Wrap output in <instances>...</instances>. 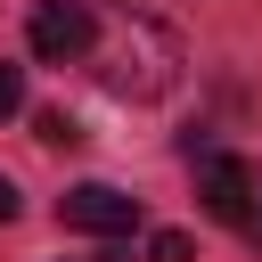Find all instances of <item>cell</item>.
Returning a JSON list of instances; mask_svg holds the SVG:
<instances>
[{
  "instance_id": "obj_1",
  "label": "cell",
  "mask_w": 262,
  "mask_h": 262,
  "mask_svg": "<svg viewBox=\"0 0 262 262\" xmlns=\"http://www.w3.org/2000/svg\"><path fill=\"white\" fill-rule=\"evenodd\" d=\"M90 66H98V82H106L115 98H164V90L180 82V41H172L156 16H123L115 33L90 41Z\"/></svg>"
},
{
  "instance_id": "obj_2",
  "label": "cell",
  "mask_w": 262,
  "mask_h": 262,
  "mask_svg": "<svg viewBox=\"0 0 262 262\" xmlns=\"http://www.w3.org/2000/svg\"><path fill=\"white\" fill-rule=\"evenodd\" d=\"M25 41H33V57H41V66H74V57H90L98 16H90L82 0H41V8L25 16Z\"/></svg>"
},
{
  "instance_id": "obj_3",
  "label": "cell",
  "mask_w": 262,
  "mask_h": 262,
  "mask_svg": "<svg viewBox=\"0 0 262 262\" xmlns=\"http://www.w3.org/2000/svg\"><path fill=\"white\" fill-rule=\"evenodd\" d=\"M57 221H66V229H90V237H123V229L139 221V196H123V188H106V180H82V188L57 196Z\"/></svg>"
},
{
  "instance_id": "obj_4",
  "label": "cell",
  "mask_w": 262,
  "mask_h": 262,
  "mask_svg": "<svg viewBox=\"0 0 262 262\" xmlns=\"http://www.w3.org/2000/svg\"><path fill=\"white\" fill-rule=\"evenodd\" d=\"M196 196H205V213L229 221V229L254 221V172H246L237 156H196Z\"/></svg>"
},
{
  "instance_id": "obj_5",
  "label": "cell",
  "mask_w": 262,
  "mask_h": 262,
  "mask_svg": "<svg viewBox=\"0 0 262 262\" xmlns=\"http://www.w3.org/2000/svg\"><path fill=\"white\" fill-rule=\"evenodd\" d=\"M33 131H41V147H74L82 131H74V115H57V106H41L33 115Z\"/></svg>"
},
{
  "instance_id": "obj_6",
  "label": "cell",
  "mask_w": 262,
  "mask_h": 262,
  "mask_svg": "<svg viewBox=\"0 0 262 262\" xmlns=\"http://www.w3.org/2000/svg\"><path fill=\"white\" fill-rule=\"evenodd\" d=\"M147 262H196V246H188L180 229H156V237H147Z\"/></svg>"
},
{
  "instance_id": "obj_7",
  "label": "cell",
  "mask_w": 262,
  "mask_h": 262,
  "mask_svg": "<svg viewBox=\"0 0 262 262\" xmlns=\"http://www.w3.org/2000/svg\"><path fill=\"white\" fill-rule=\"evenodd\" d=\"M25 106V66H0V123Z\"/></svg>"
},
{
  "instance_id": "obj_8",
  "label": "cell",
  "mask_w": 262,
  "mask_h": 262,
  "mask_svg": "<svg viewBox=\"0 0 262 262\" xmlns=\"http://www.w3.org/2000/svg\"><path fill=\"white\" fill-rule=\"evenodd\" d=\"M8 213H16V188H8V172H0V221H8Z\"/></svg>"
},
{
  "instance_id": "obj_9",
  "label": "cell",
  "mask_w": 262,
  "mask_h": 262,
  "mask_svg": "<svg viewBox=\"0 0 262 262\" xmlns=\"http://www.w3.org/2000/svg\"><path fill=\"white\" fill-rule=\"evenodd\" d=\"M246 229H254V246H262V213H254V221H246Z\"/></svg>"
}]
</instances>
